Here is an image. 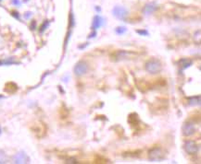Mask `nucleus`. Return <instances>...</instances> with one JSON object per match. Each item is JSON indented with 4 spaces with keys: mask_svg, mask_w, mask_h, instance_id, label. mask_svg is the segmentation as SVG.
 <instances>
[{
    "mask_svg": "<svg viewBox=\"0 0 201 164\" xmlns=\"http://www.w3.org/2000/svg\"><path fill=\"white\" fill-rule=\"evenodd\" d=\"M148 158L153 162H159V161H163L165 159V155H164V152L162 151L161 148H159V147H155V148H153L149 150Z\"/></svg>",
    "mask_w": 201,
    "mask_h": 164,
    "instance_id": "obj_1",
    "label": "nucleus"
},
{
    "mask_svg": "<svg viewBox=\"0 0 201 164\" xmlns=\"http://www.w3.org/2000/svg\"><path fill=\"white\" fill-rule=\"evenodd\" d=\"M161 64L157 59H150L146 63L145 68L150 74H158L161 70Z\"/></svg>",
    "mask_w": 201,
    "mask_h": 164,
    "instance_id": "obj_2",
    "label": "nucleus"
},
{
    "mask_svg": "<svg viewBox=\"0 0 201 164\" xmlns=\"http://www.w3.org/2000/svg\"><path fill=\"white\" fill-rule=\"evenodd\" d=\"M184 148L187 154L195 155L198 151V145L195 141H193V140H187L184 143Z\"/></svg>",
    "mask_w": 201,
    "mask_h": 164,
    "instance_id": "obj_3",
    "label": "nucleus"
},
{
    "mask_svg": "<svg viewBox=\"0 0 201 164\" xmlns=\"http://www.w3.org/2000/svg\"><path fill=\"white\" fill-rule=\"evenodd\" d=\"M112 13H113V16H115L119 19H121V20H124L126 18V17L128 16V10L123 8V7H115L113 9H112Z\"/></svg>",
    "mask_w": 201,
    "mask_h": 164,
    "instance_id": "obj_4",
    "label": "nucleus"
},
{
    "mask_svg": "<svg viewBox=\"0 0 201 164\" xmlns=\"http://www.w3.org/2000/svg\"><path fill=\"white\" fill-rule=\"evenodd\" d=\"M182 131L185 136H190L194 135L196 132L195 125L191 122H185L182 126Z\"/></svg>",
    "mask_w": 201,
    "mask_h": 164,
    "instance_id": "obj_5",
    "label": "nucleus"
},
{
    "mask_svg": "<svg viewBox=\"0 0 201 164\" xmlns=\"http://www.w3.org/2000/svg\"><path fill=\"white\" fill-rule=\"evenodd\" d=\"M87 69H88L87 64L85 62L81 61V62L76 64V66L74 67V73L77 76H83L84 74L87 72Z\"/></svg>",
    "mask_w": 201,
    "mask_h": 164,
    "instance_id": "obj_6",
    "label": "nucleus"
},
{
    "mask_svg": "<svg viewBox=\"0 0 201 164\" xmlns=\"http://www.w3.org/2000/svg\"><path fill=\"white\" fill-rule=\"evenodd\" d=\"M102 23H103L102 18L99 16H95L94 20H93V29L97 30V29L100 28L101 26H102Z\"/></svg>",
    "mask_w": 201,
    "mask_h": 164,
    "instance_id": "obj_7",
    "label": "nucleus"
},
{
    "mask_svg": "<svg viewBox=\"0 0 201 164\" xmlns=\"http://www.w3.org/2000/svg\"><path fill=\"white\" fill-rule=\"evenodd\" d=\"M192 64H193L192 60L188 59V58H183V59H181L179 61V65L181 66V68H183V69H185V68L189 67Z\"/></svg>",
    "mask_w": 201,
    "mask_h": 164,
    "instance_id": "obj_8",
    "label": "nucleus"
},
{
    "mask_svg": "<svg viewBox=\"0 0 201 164\" xmlns=\"http://www.w3.org/2000/svg\"><path fill=\"white\" fill-rule=\"evenodd\" d=\"M157 9V6L155 4H148L145 8H144V11L147 15H149V14H152L155 10Z\"/></svg>",
    "mask_w": 201,
    "mask_h": 164,
    "instance_id": "obj_9",
    "label": "nucleus"
},
{
    "mask_svg": "<svg viewBox=\"0 0 201 164\" xmlns=\"http://www.w3.org/2000/svg\"><path fill=\"white\" fill-rule=\"evenodd\" d=\"M199 103H200V97L199 96L190 98V100H189V104L190 105H198Z\"/></svg>",
    "mask_w": 201,
    "mask_h": 164,
    "instance_id": "obj_10",
    "label": "nucleus"
},
{
    "mask_svg": "<svg viewBox=\"0 0 201 164\" xmlns=\"http://www.w3.org/2000/svg\"><path fill=\"white\" fill-rule=\"evenodd\" d=\"M115 31H116V33H117L118 34L120 35V34H123V33L126 32V28H125V27H118Z\"/></svg>",
    "mask_w": 201,
    "mask_h": 164,
    "instance_id": "obj_11",
    "label": "nucleus"
},
{
    "mask_svg": "<svg viewBox=\"0 0 201 164\" xmlns=\"http://www.w3.org/2000/svg\"><path fill=\"white\" fill-rule=\"evenodd\" d=\"M136 33H139L140 35H148V32L146 30H142V31H136Z\"/></svg>",
    "mask_w": 201,
    "mask_h": 164,
    "instance_id": "obj_12",
    "label": "nucleus"
}]
</instances>
